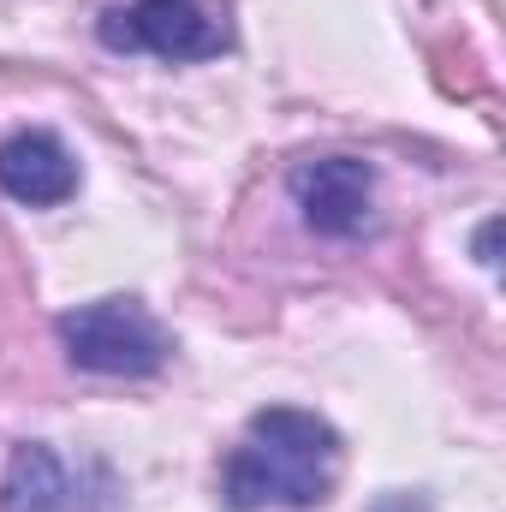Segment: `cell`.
<instances>
[{"instance_id":"1","label":"cell","mask_w":506,"mask_h":512,"mask_svg":"<svg viewBox=\"0 0 506 512\" xmlns=\"http://www.w3.org/2000/svg\"><path fill=\"white\" fill-rule=\"evenodd\" d=\"M340 477V435L328 417L298 411V405H268L256 411L245 441L233 447L221 471V495L233 512L262 507H322Z\"/></svg>"},{"instance_id":"4","label":"cell","mask_w":506,"mask_h":512,"mask_svg":"<svg viewBox=\"0 0 506 512\" xmlns=\"http://www.w3.org/2000/svg\"><path fill=\"white\" fill-rule=\"evenodd\" d=\"M292 197L304 209V221L322 239H352L370 221V197H376V173L358 155H322L292 167Z\"/></svg>"},{"instance_id":"7","label":"cell","mask_w":506,"mask_h":512,"mask_svg":"<svg viewBox=\"0 0 506 512\" xmlns=\"http://www.w3.org/2000/svg\"><path fill=\"white\" fill-rule=\"evenodd\" d=\"M495 239H501V221H483V233H477V262H483V268L501 262V256H495Z\"/></svg>"},{"instance_id":"6","label":"cell","mask_w":506,"mask_h":512,"mask_svg":"<svg viewBox=\"0 0 506 512\" xmlns=\"http://www.w3.org/2000/svg\"><path fill=\"white\" fill-rule=\"evenodd\" d=\"M78 507V483L66 471V459L42 441H18L0 477V512H72Z\"/></svg>"},{"instance_id":"3","label":"cell","mask_w":506,"mask_h":512,"mask_svg":"<svg viewBox=\"0 0 506 512\" xmlns=\"http://www.w3.org/2000/svg\"><path fill=\"white\" fill-rule=\"evenodd\" d=\"M102 48L114 54H161V60H215L233 30L209 0H126L96 18Z\"/></svg>"},{"instance_id":"2","label":"cell","mask_w":506,"mask_h":512,"mask_svg":"<svg viewBox=\"0 0 506 512\" xmlns=\"http://www.w3.org/2000/svg\"><path fill=\"white\" fill-rule=\"evenodd\" d=\"M60 346L78 370L90 376H155L173 352V334L155 322L149 304L137 298H96L66 310L60 322Z\"/></svg>"},{"instance_id":"5","label":"cell","mask_w":506,"mask_h":512,"mask_svg":"<svg viewBox=\"0 0 506 512\" xmlns=\"http://www.w3.org/2000/svg\"><path fill=\"white\" fill-rule=\"evenodd\" d=\"M0 191L24 209H54L78 191V161L54 131H12L0 143Z\"/></svg>"}]
</instances>
